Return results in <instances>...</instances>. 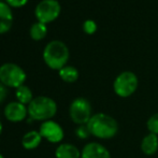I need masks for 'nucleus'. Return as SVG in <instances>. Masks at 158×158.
I'll use <instances>...</instances> for the list:
<instances>
[{
    "instance_id": "2",
    "label": "nucleus",
    "mask_w": 158,
    "mask_h": 158,
    "mask_svg": "<svg viewBox=\"0 0 158 158\" xmlns=\"http://www.w3.org/2000/svg\"><path fill=\"white\" fill-rule=\"evenodd\" d=\"M69 48L63 41L53 40L48 42L43 50V60L48 68L53 70H60L69 60Z\"/></svg>"
},
{
    "instance_id": "21",
    "label": "nucleus",
    "mask_w": 158,
    "mask_h": 158,
    "mask_svg": "<svg viewBox=\"0 0 158 158\" xmlns=\"http://www.w3.org/2000/svg\"><path fill=\"white\" fill-rule=\"evenodd\" d=\"M6 2L11 8H22L27 4L28 0H6Z\"/></svg>"
},
{
    "instance_id": "4",
    "label": "nucleus",
    "mask_w": 158,
    "mask_h": 158,
    "mask_svg": "<svg viewBox=\"0 0 158 158\" xmlns=\"http://www.w3.org/2000/svg\"><path fill=\"white\" fill-rule=\"evenodd\" d=\"M26 72L22 67L13 63L0 66V82L6 87L19 88L26 81Z\"/></svg>"
},
{
    "instance_id": "19",
    "label": "nucleus",
    "mask_w": 158,
    "mask_h": 158,
    "mask_svg": "<svg viewBox=\"0 0 158 158\" xmlns=\"http://www.w3.org/2000/svg\"><path fill=\"white\" fill-rule=\"evenodd\" d=\"M83 30L87 35H94L96 30H97V24L93 19H87L83 24Z\"/></svg>"
},
{
    "instance_id": "5",
    "label": "nucleus",
    "mask_w": 158,
    "mask_h": 158,
    "mask_svg": "<svg viewBox=\"0 0 158 158\" xmlns=\"http://www.w3.org/2000/svg\"><path fill=\"white\" fill-rule=\"evenodd\" d=\"M139 85L138 77L131 71H124L119 73L114 80L113 88L117 96L122 98L130 97L137 90Z\"/></svg>"
},
{
    "instance_id": "10",
    "label": "nucleus",
    "mask_w": 158,
    "mask_h": 158,
    "mask_svg": "<svg viewBox=\"0 0 158 158\" xmlns=\"http://www.w3.org/2000/svg\"><path fill=\"white\" fill-rule=\"evenodd\" d=\"M81 158H111V154L102 144L89 142L82 150Z\"/></svg>"
},
{
    "instance_id": "20",
    "label": "nucleus",
    "mask_w": 158,
    "mask_h": 158,
    "mask_svg": "<svg viewBox=\"0 0 158 158\" xmlns=\"http://www.w3.org/2000/svg\"><path fill=\"white\" fill-rule=\"evenodd\" d=\"M75 135H77V137H79L80 139H87L90 135V132H89V130H88L87 125L79 126V128L75 130Z\"/></svg>"
},
{
    "instance_id": "9",
    "label": "nucleus",
    "mask_w": 158,
    "mask_h": 158,
    "mask_svg": "<svg viewBox=\"0 0 158 158\" xmlns=\"http://www.w3.org/2000/svg\"><path fill=\"white\" fill-rule=\"evenodd\" d=\"M4 116L11 123H19L28 116V108L19 101H12L4 108Z\"/></svg>"
},
{
    "instance_id": "1",
    "label": "nucleus",
    "mask_w": 158,
    "mask_h": 158,
    "mask_svg": "<svg viewBox=\"0 0 158 158\" xmlns=\"http://www.w3.org/2000/svg\"><path fill=\"white\" fill-rule=\"evenodd\" d=\"M90 135L98 139H111L118 131V124L114 117L104 113H97L87 123Z\"/></svg>"
},
{
    "instance_id": "7",
    "label": "nucleus",
    "mask_w": 158,
    "mask_h": 158,
    "mask_svg": "<svg viewBox=\"0 0 158 158\" xmlns=\"http://www.w3.org/2000/svg\"><path fill=\"white\" fill-rule=\"evenodd\" d=\"M60 11V3L57 0H42L35 6V15L38 22L48 24L58 19Z\"/></svg>"
},
{
    "instance_id": "17",
    "label": "nucleus",
    "mask_w": 158,
    "mask_h": 158,
    "mask_svg": "<svg viewBox=\"0 0 158 158\" xmlns=\"http://www.w3.org/2000/svg\"><path fill=\"white\" fill-rule=\"evenodd\" d=\"M15 96H16L17 101L25 104V106H28L33 100V98H35L32 95V90L30 89L28 86H26L25 84L19 86V88H16V90H15Z\"/></svg>"
},
{
    "instance_id": "8",
    "label": "nucleus",
    "mask_w": 158,
    "mask_h": 158,
    "mask_svg": "<svg viewBox=\"0 0 158 158\" xmlns=\"http://www.w3.org/2000/svg\"><path fill=\"white\" fill-rule=\"evenodd\" d=\"M39 132L43 139L48 140L51 143H59L63 141L64 137L63 127L52 119L43 122L40 125Z\"/></svg>"
},
{
    "instance_id": "13",
    "label": "nucleus",
    "mask_w": 158,
    "mask_h": 158,
    "mask_svg": "<svg viewBox=\"0 0 158 158\" xmlns=\"http://www.w3.org/2000/svg\"><path fill=\"white\" fill-rule=\"evenodd\" d=\"M56 158H81V152L75 145L70 143H63L55 150Z\"/></svg>"
},
{
    "instance_id": "11",
    "label": "nucleus",
    "mask_w": 158,
    "mask_h": 158,
    "mask_svg": "<svg viewBox=\"0 0 158 158\" xmlns=\"http://www.w3.org/2000/svg\"><path fill=\"white\" fill-rule=\"evenodd\" d=\"M13 12L6 1H0V35H4L12 28Z\"/></svg>"
},
{
    "instance_id": "23",
    "label": "nucleus",
    "mask_w": 158,
    "mask_h": 158,
    "mask_svg": "<svg viewBox=\"0 0 158 158\" xmlns=\"http://www.w3.org/2000/svg\"><path fill=\"white\" fill-rule=\"evenodd\" d=\"M2 130H3V126H2V123H1V121H0V135L2 133Z\"/></svg>"
},
{
    "instance_id": "6",
    "label": "nucleus",
    "mask_w": 158,
    "mask_h": 158,
    "mask_svg": "<svg viewBox=\"0 0 158 158\" xmlns=\"http://www.w3.org/2000/svg\"><path fill=\"white\" fill-rule=\"evenodd\" d=\"M69 114L72 122L77 125H87L93 116L90 102L83 97L75 98L70 104Z\"/></svg>"
},
{
    "instance_id": "22",
    "label": "nucleus",
    "mask_w": 158,
    "mask_h": 158,
    "mask_svg": "<svg viewBox=\"0 0 158 158\" xmlns=\"http://www.w3.org/2000/svg\"><path fill=\"white\" fill-rule=\"evenodd\" d=\"M6 95H8V89H6V86H4L3 84L0 82V103L3 102V100L6 99Z\"/></svg>"
},
{
    "instance_id": "18",
    "label": "nucleus",
    "mask_w": 158,
    "mask_h": 158,
    "mask_svg": "<svg viewBox=\"0 0 158 158\" xmlns=\"http://www.w3.org/2000/svg\"><path fill=\"white\" fill-rule=\"evenodd\" d=\"M148 129L151 131V133H154V135H158V113H155L152 116L148 118Z\"/></svg>"
},
{
    "instance_id": "14",
    "label": "nucleus",
    "mask_w": 158,
    "mask_h": 158,
    "mask_svg": "<svg viewBox=\"0 0 158 158\" xmlns=\"http://www.w3.org/2000/svg\"><path fill=\"white\" fill-rule=\"evenodd\" d=\"M141 150L148 156L154 155L158 151V135L151 132L146 135L141 142Z\"/></svg>"
},
{
    "instance_id": "15",
    "label": "nucleus",
    "mask_w": 158,
    "mask_h": 158,
    "mask_svg": "<svg viewBox=\"0 0 158 158\" xmlns=\"http://www.w3.org/2000/svg\"><path fill=\"white\" fill-rule=\"evenodd\" d=\"M60 79L67 83H74L79 79V71L73 66H64L58 71Z\"/></svg>"
},
{
    "instance_id": "24",
    "label": "nucleus",
    "mask_w": 158,
    "mask_h": 158,
    "mask_svg": "<svg viewBox=\"0 0 158 158\" xmlns=\"http://www.w3.org/2000/svg\"><path fill=\"white\" fill-rule=\"evenodd\" d=\"M0 158H4V156H3V155L1 154V153H0Z\"/></svg>"
},
{
    "instance_id": "16",
    "label": "nucleus",
    "mask_w": 158,
    "mask_h": 158,
    "mask_svg": "<svg viewBox=\"0 0 158 158\" xmlns=\"http://www.w3.org/2000/svg\"><path fill=\"white\" fill-rule=\"evenodd\" d=\"M30 38L35 41H40V40L44 39L48 35V26L46 24L40 23V22H35L32 24L29 30Z\"/></svg>"
},
{
    "instance_id": "12",
    "label": "nucleus",
    "mask_w": 158,
    "mask_h": 158,
    "mask_svg": "<svg viewBox=\"0 0 158 158\" xmlns=\"http://www.w3.org/2000/svg\"><path fill=\"white\" fill-rule=\"evenodd\" d=\"M42 139L43 138L40 135L39 131H35V130L28 131L22 138V145L27 151L35 150L41 144Z\"/></svg>"
},
{
    "instance_id": "3",
    "label": "nucleus",
    "mask_w": 158,
    "mask_h": 158,
    "mask_svg": "<svg viewBox=\"0 0 158 158\" xmlns=\"http://www.w3.org/2000/svg\"><path fill=\"white\" fill-rule=\"evenodd\" d=\"M28 116L33 121L46 122L52 119L57 113V103L48 96H38L27 106Z\"/></svg>"
}]
</instances>
